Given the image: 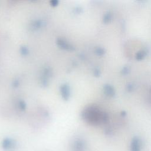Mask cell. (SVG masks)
Instances as JSON below:
<instances>
[{
	"label": "cell",
	"mask_w": 151,
	"mask_h": 151,
	"mask_svg": "<svg viewBox=\"0 0 151 151\" xmlns=\"http://www.w3.org/2000/svg\"><path fill=\"white\" fill-rule=\"evenodd\" d=\"M141 145L140 140L137 137L133 139L131 145H130V150L131 151H140Z\"/></svg>",
	"instance_id": "6da1fadb"
}]
</instances>
